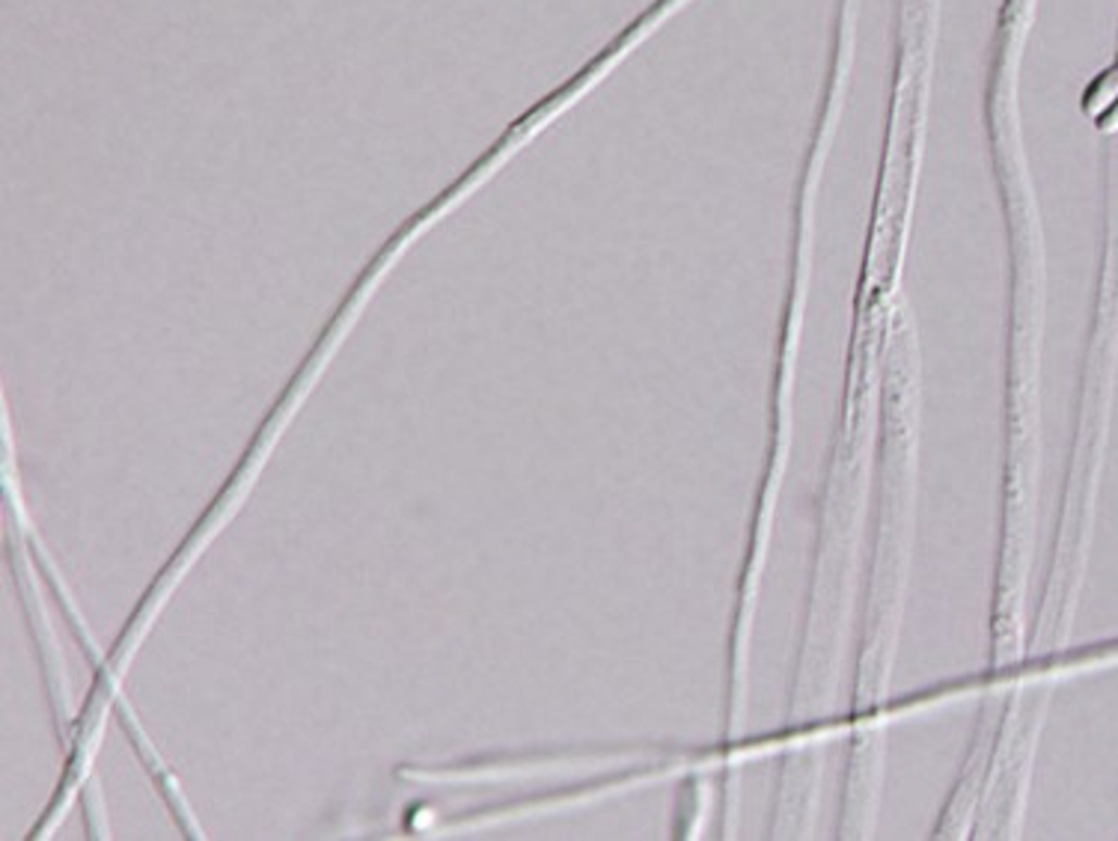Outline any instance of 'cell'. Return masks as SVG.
Instances as JSON below:
<instances>
[{
	"mask_svg": "<svg viewBox=\"0 0 1118 841\" xmlns=\"http://www.w3.org/2000/svg\"><path fill=\"white\" fill-rule=\"evenodd\" d=\"M884 425H880V502L875 565L868 574L866 625L856 660L851 714L844 731L851 735L848 776H844L842 839H868L875 832L878 785L884 774V735H887V690L892 681V658L902 625L907 559L913 535V497H916V446H919V354L911 319L899 316L884 372Z\"/></svg>",
	"mask_w": 1118,
	"mask_h": 841,
	"instance_id": "6da1fadb",
	"label": "cell"
},
{
	"mask_svg": "<svg viewBox=\"0 0 1118 841\" xmlns=\"http://www.w3.org/2000/svg\"><path fill=\"white\" fill-rule=\"evenodd\" d=\"M1118 99V72H1104L1101 78L1085 90V99H1083V107H1085V114H1104L1107 111L1109 104L1116 102Z\"/></svg>",
	"mask_w": 1118,
	"mask_h": 841,
	"instance_id": "7a4b0ae2",
	"label": "cell"
},
{
	"mask_svg": "<svg viewBox=\"0 0 1118 841\" xmlns=\"http://www.w3.org/2000/svg\"><path fill=\"white\" fill-rule=\"evenodd\" d=\"M1097 128H1101V131H1107V135L1118 131V99L1109 104L1104 114H1101V119H1097Z\"/></svg>",
	"mask_w": 1118,
	"mask_h": 841,
	"instance_id": "3957f363",
	"label": "cell"
}]
</instances>
